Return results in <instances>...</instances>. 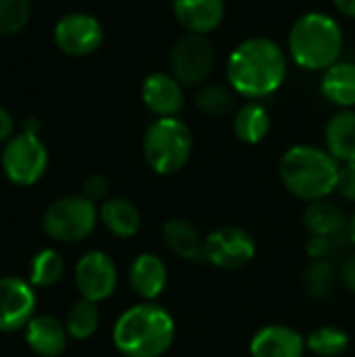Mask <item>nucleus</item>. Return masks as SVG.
I'll list each match as a JSON object with an SVG mask.
<instances>
[{
  "mask_svg": "<svg viewBox=\"0 0 355 357\" xmlns=\"http://www.w3.org/2000/svg\"><path fill=\"white\" fill-rule=\"evenodd\" d=\"M230 88L247 98L274 94L287 77V56L282 48L268 38H249L241 42L226 65Z\"/></svg>",
  "mask_w": 355,
  "mask_h": 357,
  "instance_id": "nucleus-1",
  "label": "nucleus"
},
{
  "mask_svg": "<svg viewBox=\"0 0 355 357\" xmlns=\"http://www.w3.org/2000/svg\"><path fill=\"white\" fill-rule=\"evenodd\" d=\"M174 339V318L155 303H140L126 310L113 326V345L126 357L165 356Z\"/></svg>",
  "mask_w": 355,
  "mask_h": 357,
  "instance_id": "nucleus-2",
  "label": "nucleus"
},
{
  "mask_svg": "<svg viewBox=\"0 0 355 357\" xmlns=\"http://www.w3.org/2000/svg\"><path fill=\"white\" fill-rule=\"evenodd\" d=\"M341 163L324 149L312 144L291 146L278 165L282 184L301 201H322L337 190Z\"/></svg>",
  "mask_w": 355,
  "mask_h": 357,
  "instance_id": "nucleus-3",
  "label": "nucleus"
},
{
  "mask_svg": "<svg viewBox=\"0 0 355 357\" xmlns=\"http://www.w3.org/2000/svg\"><path fill=\"white\" fill-rule=\"evenodd\" d=\"M343 50V31L326 13L301 15L289 31L291 59L308 71H326L335 65Z\"/></svg>",
  "mask_w": 355,
  "mask_h": 357,
  "instance_id": "nucleus-4",
  "label": "nucleus"
},
{
  "mask_svg": "<svg viewBox=\"0 0 355 357\" xmlns=\"http://www.w3.org/2000/svg\"><path fill=\"white\" fill-rule=\"evenodd\" d=\"M142 153L155 174H178L192 155V134L182 119L159 117L144 134Z\"/></svg>",
  "mask_w": 355,
  "mask_h": 357,
  "instance_id": "nucleus-5",
  "label": "nucleus"
},
{
  "mask_svg": "<svg viewBox=\"0 0 355 357\" xmlns=\"http://www.w3.org/2000/svg\"><path fill=\"white\" fill-rule=\"evenodd\" d=\"M96 220H98V211L94 203L84 195L82 197L73 195L54 201L46 209L42 218V226L52 241L77 243L94 232Z\"/></svg>",
  "mask_w": 355,
  "mask_h": 357,
  "instance_id": "nucleus-6",
  "label": "nucleus"
},
{
  "mask_svg": "<svg viewBox=\"0 0 355 357\" xmlns=\"http://www.w3.org/2000/svg\"><path fill=\"white\" fill-rule=\"evenodd\" d=\"M0 163L6 180L17 186H31L46 174L48 151L38 134L23 130L4 142Z\"/></svg>",
  "mask_w": 355,
  "mask_h": 357,
  "instance_id": "nucleus-7",
  "label": "nucleus"
},
{
  "mask_svg": "<svg viewBox=\"0 0 355 357\" xmlns=\"http://www.w3.org/2000/svg\"><path fill=\"white\" fill-rule=\"evenodd\" d=\"M216 50L207 36L201 33H186L182 36L169 54L172 75L186 88H197L207 82L213 71Z\"/></svg>",
  "mask_w": 355,
  "mask_h": 357,
  "instance_id": "nucleus-8",
  "label": "nucleus"
},
{
  "mask_svg": "<svg viewBox=\"0 0 355 357\" xmlns=\"http://www.w3.org/2000/svg\"><path fill=\"white\" fill-rule=\"evenodd\" d=\"M253 236L234 226L218 228L205 238V261L220 270H241L255 257Z\"/></svg>",
  "mask_w": 355,
  "mask_h": 357,
  "instance_id": "nucleus-9",
  "label": "nucleus"
},
{
  "mask_svg": "<svg viewBox=\"0 0 355 357\" xmlns=\"http://www.w3.org/2000/svg\"><path fill=\"white\" fill-rule=\"evenodd\" d=\"M52 38L61 52L69 56H86L100 48L105 29L94 15L69 13L56 21Z\"/></svg>",
  "mask_w": 355,
  "mask_h": 357,
  "instance_id": "nucleus-10",
  "label": "nucleus"
},
{
  "mask_svg": "<svg viewBox=\"0 0 355 357\" xmlns=\"http://www.w3.org/2000/svg\"><path fill=\"white\" fill-rule=\"evenodd\" d=\"M75 284L82 299L100 303L109 299L117 287V268L103 251H88L75 264Z\"/></svg>",
  "mask_w": 355,
  "mask_h": 357,
  "instance_id": "nucleus-11",
  "label": "nucleus"
},
{
  "mask_svg": "<svg viewBox=\"0 0 355 357\" xmlns=\"http://www.w3.org/2000/svg\"><path fill=\"white\" fill-rule=\"evenodd\" d=\"M36 295L31 284L17 276L0 278V331L15 333L33 318Z\"/></svg>",
  "mask_w": 355,
  "mask_h": 357,
  "instance_id": "nucleus-12",
  "label": "nucleus"
},
{
  "mask_svg": "<svg viewBox=\"0 0 355 357\" xmlns=\"http://www.w3.org/2000/svg\"><path fill=\"white\" fill-rule=\"evenodd\" d=\"M142 100L157 117H176L184 107V86L169 73H151L142 84Z\"/></svg>",
  "mask_w": 355,
  "mask_h": 357,
  "instance_id": "nucleus-13",
  "label": "nucleus"
},
{
  "mask_svg": "<svg viewBox=\"0 0 355 357\" xmlns=\"http://www.w3.org/2000/svg\"><path fill=\"white\" fill-rule=\"evenodd\" d=\"M305 339L291 326L272 324L257 331L251 339V357H303Z\"/></svg>",
  "mask_w": 355,
  "mask_h": 357,
  "instance_id": "nucleus-14",
  "label": "nucleus"
},
{
  "mask_svg": "<svg viewBox=\"0 0 355 357\" xmlns=\"http://www.w3.org/2000/svg\"><path fill=\"white\" fill-rule=\"evenodd\" d=\"M172 8L178 23L188 33L201 36L218 29L226 15L224 0H172Z\"/></svg>",
  "mask_w": 355,
  "mask_h": 357,
  "instance_id": "nucleus-15",
  "label": "nucleus"
},
{
  "mask_svg": "<svg viewBox=\"0 0 355 357\" xmlns=\"http://www.w3.org/2000/svg\"><path fill=\"white\" fill-rule=\"evenodd\" d=\"M67 328L54 316H33L25 326L27 347L42 357H59L67 347Z\"/></svg>",
  "mask_w": 355,
  "mask_h": 357,
  "instance_id": "nucleus-16",
  "label": "nucleus"
},
{
  "mask_svg": "<svg viewBox=\"0 0 355 357\" xmlns=\"http://www.w3.org/2000/svg\"><path fill=\"white\" fill-rule=\"evenodd\" d=\"M130 284L146 301L157 299L167 287V268L161 257L153 253L138 255L130 266Z\"/></svg>",
  "mask_w": 355,
  "mask_h": 357,
  "instance_id": "nucleus-17",
  "label": "nucleus"
},
{
  "mask_svg": "<svg viewBox=\"0 0 355 357\" xmlns=\"http://www.w3.org/2000/svg\"><path fill=\"white\" fill-rule=\"evenodd\" d=\"M326 149L339 163L355 161V111L343 109L326 126Z\"/></svg>",
  "mask_w": 355,
  "mask_h": 357,
  "instance_id": "nucleus-18",
  "label": "nucleus"
},
{
  "mask_svg": "<svg viewBox=\"0 0 355 357\" xmlns=\"http://www.w3.org/2000/svg\"><path fill=\"white\" fill-rule=\"evenodd\" d=\"M163 241L174 255L186 261H205V241L186 220H169L163 226Z\"/></svg>",
  "mask_w": 355,
  "mask_h": 357,
  "instance_id": "nucleus-19",
  "label": "nucleus"
},
{
  "mask_svg": "<svg viewBox=\"0 0 355 357\" xmlns=\"http://www.w3.org/2000/svg\"><path fill=\"white\" fill-rule=\"evenodd\" d=\"M322 94L333 105H339L343 109L355 107V63L349 61H337L331 65L320 82Z\"/></svg>",
  "mask_w": 355,
  "mask_h": 357,
  "instance_id": "nucleus-20",
  "label": "nucleus"
},
{
  "mask_svg": "<svg viewBox=\"0 0 355 357\" xmlns=\"http://www.w3.org/2000/svg\"><path fill=\"white\" fill-rule=\"evenodd\" d=\"M303 224L312 232V236L335 238L347 230V220L343 211L326 199L310 203V207L303 213Z\"/></svg>",
  "mask_w": 355,
  "mask_h": 357,
  "instance_id": "nucleus-21",
  "label": "nucleus"
},
{
  "mask_svg": "<svg viewBox=\"0 0 355 357\" xmlns=\"http://www.w3.org/2000/svg\"><path fill=\"white\" fill-rule=\"evenodd\" d=\"M98 218L103 220L105 228L119 238H130L140 230V213L136 205L128 199L105 201L98 211Z\"/></svg>",
  "mask_w": 355,
  "mask_h": 357,
  "instance_id": "nucleus-22",
  "label": "nucleus"
},
{
  "mask_svg": "<svg viewBox=\"0 0 355 357\" xmlns=\"http://www.w3.org/2000/svg\"><path fill=\"white\" fill-rule=\"evenodd\" d=\"M234 134L245 144H259L270 132V115L259 102H247L234 115Z\"/></svg>",
  "mask_w": 355,
  "mask_h": 357,
  "instance_id": "nucleus-23",
  "label": "nucleus"
},
{
  "mask_svg": "<svg viewBox=\"0 0 355 357\" xmlns=\"http://www.w3.org/2000/svg\"><path fill=\"white\" fill-rule=\"evenodd\" d=\"M98 322H100V312H98L96 303L82 299V301L71 305L67 320H65V328H67V335L71 339L86 341L96 333Z\"/></svg>",
  "mask_w": 355,
  "mask_h": 357,
  "instance_id": "nucleus-24",
  "label": "nucleus"
},
{
  "mask_svg": "<svg viewBox=\"0 0 355 357\" xmlns=\"http://www.w3.org/2000/svg\"><path fill=\"white\" fill-rule=\"evenodd\" d=\"M308 349L318 357H341L349 349V335L339 326H322L308 339Z\"/></svg>",
  "mask_w": 355,
  "mask_h": 357,
  "instance_id": "nucleus-25",
  "label": "nucleus"
},
{
  "mask_svg": "<svg viewBox=\"0 0 355 357\" xmlns=\"http://www.w3.org/2000/svg\"><path fill=\"white\" fill-rule=\"evenodd\" d=\"M65 270L63 257L54 249H42L29 264V282L33 287H52L61 280Z\"/></svg>",
  "mask_w": 355,
  "mask_h": 357,
  "instance_id": "nucleus-26",
  "label": "nucleus"
},
{
  "mask_svg": "<svg viewBox=\"0 0 355 357\" xmlns=\"http://www.w3.org/2000/svg\"><path fill=\"white\" fill-rule=\"evenodd\" d=\"M197 107L209 117H224L234 109V92L222 84H205L195 94Z\"/></svg>",
  "mask_w": 355,
  "mask_h": 357,
  "instance_id": "nucleus-27",
  "label": "nucleus"
},
{
  "mask_svg": "<svg viewBox=\"0 0 355 357\" xmlns=\"http://www.w3.org/2000/svg\"><path fill=\"white\" fill-rule=\"evenodd\" d=\"M337 272L333 268L331 261L326 259H320V261H314L305 276H303V284H305V291L310 297L314 299H326L335 293V287H337Z\"/></svg>",
  "mask_w": 355,
  "mask_h": 357,
  "instance_id": "nucleus-28",
  "label": "nucleus"
},
{
  "mask_svg": "<svg viewBox=\"0 0 355 357\" xmlns=\"http://www.w3.org/2000/svg\"><path fill=\"white\" fill-rule=\"evenodd\" d=\"M29 0H0V36L19 33L29 21Z\"/></svg>",
  "mask_w": 355,
  "mask_h": 357,
  "instance_id": "nucleus-29",
  "label": "nucleus"
},
{
  "mask_svg": "<svg viewBox=\"0 0 355 357\" xmlns=\"http://www.w3.org/2000/svg\"><path fill=\"white\" fill-rule=\"evenodd\" d=\"M337 190L343 199L355 203V161L354 163H341Z\"/></svg>",
  "mask_w": 355,
  "mask_h": 357,
  "instance_id": "nucleus-30",
  "label": "nucleus"
},
{
  "mask_svg": "<svg viewBox=\"0 0 355 357\" xmlns=\"http://www.w3.org/2000/svg\"><path fill=\"white\" fill-rule=\"evenodd\" d=\"M107 192H109V180L105 176H98V174L96 176H90L86 180V184H84V197L90 199L92 203L105 199Z\"/></svg>",
  "mask_w": 355,
  "mask_h": 357,
  "instance_id": "nucleus-31",
  "label": "nucleus"
},
{
  "mask_svg": "<svg viewBox=\"0 0 355 357\" xmlns=\"http://www.w3.org/2000/svg\"><path fill=\"white\" fill-rule=\"evenodd\" d=\"M333 241L335 238H326V236H312L308 243V253L314 261L326 259L333 251Z\"/></svg>",
  "mask_w": 355,
  "mask_h": 357,
  "instance_id": "nucleus-32",
  "label": "nucleus"
},
{
  "mask_svg": "<svg viewBox=\"0 0 355 357\" xmlns=\"http://www.w3.org/2000/svg\"><path fill=\"white\" fill-rule=\"evenodd\" d=\"M13 132H15V119L4 107H0V142H8L15 136Z\"/></svg>",
  "mask_w": 355,
  "mask_h": 357,
  "instance_id": "nucleus-33",
  "label": "nucleus"
},
{
  "mask_svg": "<svg viewBox=\"0 0 355 357\" xmlns=\"http://www.w3.org/2000/svg\"><path fill=\"white\" fill-rule=\"evenodd\" d=\"M341 280H343V284L352 293H355V255L354 257H347L343 261V266H341Z\"/></svg>",
  "mask_w": 355,
  "mask_h": 357,
  "instance_id": "nucleus-34",
  "label": "nucleus"
},
{
  "mask_svg": "<svg viewBox=\"0 0 355 357\" xmlns=\"http://www.w3.org/2000/svg\"><path fill=\"white\" fill-rule=\"evenodd\" d=\"M333 2H335V6H337L343 15L354 17L355 19V0H333Z\"/></svg>",
  "mask_w": 355,
  "mask_h": 357,
  "instance_id": "nucleus-35",
  "label": "nucleus"
},
{
  "mask_svg": "<svg viewBox=\"0 0 355 357\" xmlns=\"http://www.w3.org/2000/svg\"><path fill=\"white\" fill-rule=\"evenodd\" d=\"M23 130H25V132H33V134H38V130H40L38 119H27V121L23 123Z\"/></svg>",
  "mask_w": 355,
  "mask_h": 357,
  "instance_id": "nucleus-36",
  "label": "nucleus"
},
{
  "mask_svg": "<svg viewBox=\"0 0 355 357\" xmlns=\"http://www.w3.org/2000/svg\"><path fill=\"white\" fill-rule=\"evenodd\" d=\"M347 236H349V241L355 245V215L352 218V222L347 224Z\"/></svg>",
  "mask_w": 355,
  "mask_h": 357,
  "instance_id": "nucleus-37",
  "label": "nucleus"
}]
</instances>
